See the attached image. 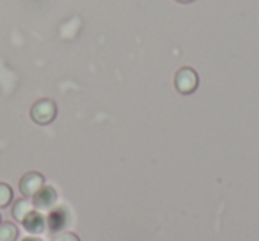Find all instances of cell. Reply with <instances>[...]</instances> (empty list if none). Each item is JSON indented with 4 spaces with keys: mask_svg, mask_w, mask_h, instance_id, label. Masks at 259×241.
Segmentation results:
<instances>
[{
    "mask_svg": "<svg viewBox=\"0 0 259 241\" xmlns=\"http://www.w3.org/2000/svg\"><path fill=\"white\" fill-rule=\"evenodd\" d=\"M55 117H57V105L54 100L43 98L30 107V119L39 126H47V124L54 123Z\"/></svg>",
    "mask_w": 259,
    "mask_h": 241,
    "instance_id": "cell-1",
    "label": "cell"
},
{
    "mask_svg": "<svg viewBox=\"0 0 259 241\" xmlns=\"http://www.w3.org/2000/svg\"><path fill=\"white\" fill-rule=\"evenodd\" d=\"M174 87L180 94L183 96H190L197 90L199 87V75L194 68H188V66H183L176 71L174 75Z\"/></svg>",
    "mask_w": 259,
    "mask_h": 241,
    "instance_id": "cell-2",
    "label": "cell"
},
{
    "mask_svg": "<svg viewBox=\"0 0 259 241\" xmlns=\"http://www.w3.org/2000/svg\"><path fill=\"white\" fill-rule=\"evenodd\" d=\"M43 186H45V176L39 172H36V170L23 174L22 179H20V184H18L20 194H22L23 197H29V199H32Z\"/></svg>",
    "mask_w": 259,
    "mask_h": 241,
    "instance_id": "cell-3",
    "label": "cell"
},
{
    "mask_svg": "<svg viewBox=\"0 0 259 241\" xmlns=\"http://www.w3.org/2000/svg\"><path fill=\"white\" fill-rule=\"evenodd\" d=\"M57 199H59L57 190H55L54 186H47V184H45V186L32 197L34 209H37V211H50V209H54L55 204H57Z\"/></svg>",
    "mask_w": 259,
    "mask_h": 241,
    "instance_id": "cell-4",
    "label": "cell"
},
{
    "mask_svg": "<svg viewBox=\"0 0 259 241\" xmlns=\"http://www.w3.org/2000/svg\"><path fill=\"white\" fill-rule=\"evenodd\" d=\"M68 222H69V215L66 211V208H54L50 209V213L47 216V229L54 234H59L68 225Z\"/></svg>",
    "mask_w": 259,
    "mask_h": 241,
    "instance_id": "cell-5",
    "label": "cell"
},
{
    "mask_svg": "<svg viewBox=\"0 0 259 241\" xmlns=\"http://www.w3.org/2000/svg\"><path fill=\"white\" fill-rule=\"evenodd\" d=\"M22 225L29 234H34V236L43 234L47 230V216L41 211H37V209H34L30 215H27V218L22 222Z\"/></svg>",
    "mask_w": 259,
    "mask_h": 241,
    "instance_id": "cell-6",
    "label": "cell"
},
{
    "mask_svg": "<svg viewBox=\"0 0 259 241\" xmlns=\"http://www.w3.org/2000/svg\"><path fill=\"white\" fill-rule=\"evenodd\" d=\"M32 211H34V204L29 197H22V199H18V201L13 202L11 213H13V218H15L16 222L22 223L23 220L27 218V215H30Z\"/></svg>",
    "mask_w": 259,
    "mask_h": 241,
    "instance_id": "cell-7",
    "label": "cell"
},
{
    "mask_svg": "<svg viewBox=\"0 0 259 241\" xmlns=\"http://www.w3.org/2000/svg\"><path fill=\"white\" fill-rule=\"evenodd\" d=\"M18 227L13 222H0V241H16L18 239Z\"/></svg>",
    "mask_w": 259,
    "mask_h": 241,
    "instance_id": "cell-8",
    "label": "cell"
},
{
    "mask_svg": "<svg viewBox=\"0 0 259 241\" xmlns=\"http://www.w3.org/2000/svg\"><path fill=\"white\" fill-rule=\"evenodd\" d=\"M13 188L8 183H0V208H8L13 202Z\"/></svg>",
    "mask_w": 259,
    "mask_h": 241,
    "instance_id": "cell-9",
    "label": "cell"
},
{
    "mask_svg": "<svg viewBox=\"0 0 259 241\" xmlns=\"http://www.w3.org/2000/svg\"><path fill=\"white\" fill-rule=\"evenodd\" d=\"M54 241H80V237L75 232H59L55 234Z\"/></svg>",
    "mask_w": 259,
    "mask_h": 241,
    "instance_id": "cell-10",
    "label": "cell"
},
{
    "mask_svg": "<svg viewBox=\"0 0 259 241\" xmlns=\"http://www.w3.org/2000/svg\"><path fill=\"white\" fill-rule=\"evenodd\" d=\"M22 241H43L41 237H25V239H22Z\"/></svg>",
    "mask_w": 259,
    "mask_h": 241,
    "instance_id": "cell-11",
    "label": "cell"
},
{
    "mask_svg": "<svg viewBox=\"0 0 259 241\" xmlns=\"http://www.w3.org/2000/svg\"><path fill=\"white\" fill-rule=\"evenodd\" d=\"M176 2H180V4H192L195 0H176Z\"/></svg>",
    "mask_w": 259,
    "mask_h": 241,
    "instance_id": "cell-12",
    "label": "cell"
},
{
    "mask_svg": "<svg viewBox=\"0 0 259 241\" xmlns=\"http://www.w3.org/2000/svg\"><path fill=\"white\" fill-rule=\"evenodd\" d=\"M0 222H2V220H0Z\"/></svg>",
    "mask_w": 259,
    "mask_h": 241,
    "instance_id": "cell-13",
    "label": "cell"
}]
</instances>
